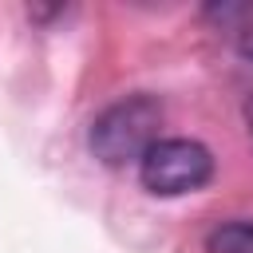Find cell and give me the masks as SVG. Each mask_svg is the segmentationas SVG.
<instances>
[{
  "instance_id": "1",
  "label": "cell",
  "mask_w": 253,
  "mask_h": 253,
  "mask_svg": "<svg viewBox=\"0 0 253 253\" xmlns=\"http://www.w3.org/2000/svg\"><path fill=\"white\" fill-rule=\"evenodd\" d=\"M158 123H162V107L150 95L119 99L91 123V150L107 166L142 162V154L158 142Z\"/></svg>"
},
{
  "instance_id": "2",
  "label": "cell",
  "mask_w": 253,
  "mask_h": 253,
  "mask_svg": "<svg viewBox=\"0 0 253 253\" xmlns=\"http://www.w3.org/2000/svg\"><path fill=\"white\" fill-rule=\"evenodd\" d=\"M210 174H213V158L194 138H158L138 162L142 186L150 194H162V198L198 190L210 182Z\"/></svg>"
},
{
  "instance_id": "3",
  "label": "cell",
  "mask_w": 253,
  "mask_h": 253,
  "mask_svg": "<svg viewBox=\"0 0 253 253\" xmlns=\"http://www.w3.org/2000/svg\"><path fill=\"white\" fill-rule=\"evenodd\" d=\"M210 253H253V221H225L206 237Z\"/></svg>"
},
{
  "instance_id": "4",
  "label": "cell",
  "mask_w": 253,
  "mask_h": 253,
  "mask_svg": "<svg viewBox=\"0 0 253 253\" xmlns=\"http://www.w3.org/2000/svg\"><path fill=\"white\" fill-rule=\"evenodd\" d=\"M241 51H245V55H249V59H253V28H249V32H245V36H241Z\"/></svg>"
},
{
  "instance_id": "5",
  "label": "cell",
  "mask_w": 253,
  "mask_h": 253,
  "mask_svg": "<svg viewBox=\"0 0 253 253\" xmlns=\"http://www.w3.org/2000/svg\"><path fill=\"white\" fill-rule=\"evenodd\" d=\"M245 115H249V130H253V103H249V111H245Z\"/></svg>"
}]
</instances>
